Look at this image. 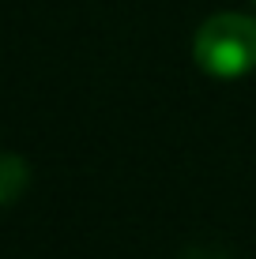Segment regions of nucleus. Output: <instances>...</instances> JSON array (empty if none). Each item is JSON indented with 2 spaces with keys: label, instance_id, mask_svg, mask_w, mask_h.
Here are the masks:
<instances>
[{
  "label": "nucleus",
  "instance_id": "1",
  "mask_svg": "<svg viewBox=\"0 0 256 259\" xmlns=\"http://www.w3.org/2000/svg\"><path fill=\"white\" fill-rule=\"evenodd\" d=\"M196 64L215 79H241L256 68V19L241 12H218L196 30Z\"/></svg>",
  "mask_w": 256,
  "mask_h": 259
},
{
  "label": "nucleus",
  "instance_id": "2",
  "mask_svg": "<svg viewBox=\"0 0 256 259\" xmlns=\"http://www.w3.org/2000/svg\"><path fill=\"white\" fill-rule=\"evenodd\" d=\"M30 184V165L12 150H0V207L15 203Z\"/></svg>",
  "mask_w": 256,
  "mask_h": 259
}]
</instances>
